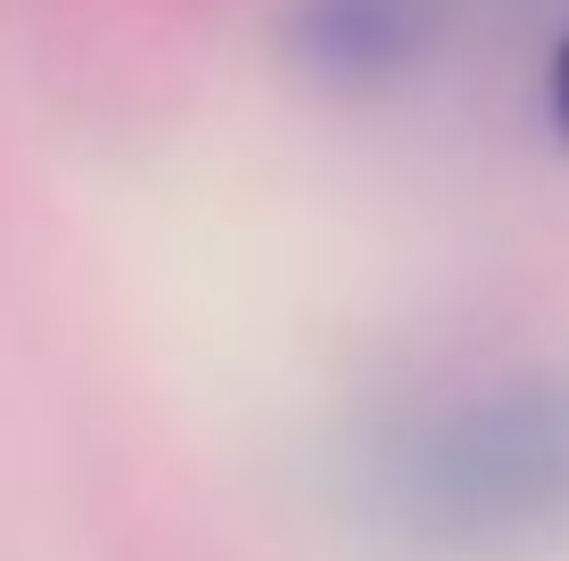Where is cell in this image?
<instances>
[{
  "label": "cell",
  "instance_id": "6da1fadb",
  "mask_svg": "<svg viewBox=\"0 0 569 561\" xmlns=\"http://www.w3.org/2000/svg\"><path fill=\"white\" fill-rule=\"evenodd\" d=\"M429 504L462 529H528L569 512V397H503L446 430V447L429 454Z\"/></svg>",
  "mask_w": 569,
  "mask_h": 561
},
{
  "label": "cell",
  "instance_id": "7a4b0ae2",
  "mask_svg": "<svg viewBox=\"0 0 569 561\" xmlns=\"http://www.w3.org/2000/svg\"><path fill=\"white\" fill-rule=\"evenodd\" d=\"M545 100H553V124L569 132V33H561V50H553V74H545Z\"/></svg>",
  "mask_w": 569,
  "mask_h": 561
}]
</instances>
